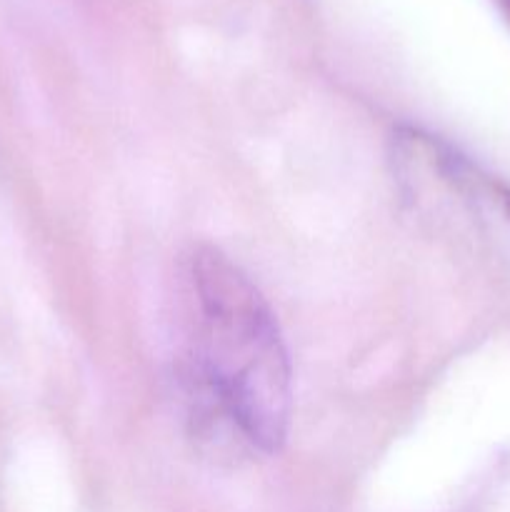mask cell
<instances>
[{
  "mask_svg": "<svg viewBox=\"0 0 510 512\" xmlns=\"http://www.w3.org/2000/svg\"><path fill=\"white\" fill-rule=\"evenodd\" d=\"M188 380L233 440L275 453L288 435L293 380L278 323L253 280L215 248L185 265Z\"/></svg>",
  "mask_w": 510,
  "mask_h": 512,
  "instance_id": "cell-1",
  "label": "cell"
}]
</instances>
